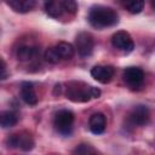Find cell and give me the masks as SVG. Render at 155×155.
<instances>
[{
  "instance_id": "obj_1",
  "label": "cell",
  "mask_w": 155,
  "mask_h": 155,
  "mask_svg": "<svg viewBox=\"0 0 155 155\" xmlns=\"http://www.w3.org/2000/svg\"><path fill=\"white\" fill-rule=\"evenodd\" d=\"M65 97L74 103H85L101 97V90L82 81H70L65 87Z\"/></svg>"
},
{
  "instance_id": "obj_11",
  "label": "cell",
  "mask_w": 155,
  "mask_h": 155,
  "mask_svg": "<svg viewBox=\"0 0 155 155\" xmlns=\"http://www.w3.org/2000/svg\"><path fill=\"white\" fill-rule=\"evenodd\" d=\"M38 54H39V47L36 45H21L16 50V57L21 62L31 61Z\"/></svg>"
},
{
  "instance_id": "obj_17",
  "label": "cell",
  "mask_w": 155,
  "mask_h": 155,
  "mask_svg": "<svg viewBox=\"0 0 155 155\" xmlns=\"http://www.w3.org/2000/svg\"><path fill=\"white\" fill-rule=\"evenodd\" d=\"M17 121H18V116H17L16 113H13L11 110H6V111L1 113L0 122H1L2 128H8V127L15 126L17 124Z\"/></svg>"
},
{
  "instance_id": "obj_5",
  "label": "cell",
  "mask_w": 155,
  "mask_h": 155,
  "mask_svg": "<svg viewBox=\"0 0 155 155\" xmlns=\"http://www.w3.org/2000/svg\"><path fill=\"white\" fill-rule=\"evenodd\" d=\"M6 144L10 148L21 149L23 151H29L34 148V139L27 132L13 133L6 138Z\"/></svg>"
},
{
  "instance_id": "obj_9",
  "label": "cell",
  "mask_w": 155,
  "mask_h": 155,
  "mask_svg": "<svg viewBox=\"0 0 155 155\" xmlns=\"http://www.w3.org/2000/svg\"><path fill=\"white\" fill-rule=\"evenodd\" d=\"M149 119H150V113L148 107L145 105L134 107L128 115V121L132 126H144L148 124Z\"/></svg>"
},
{
  "instance_id": "obj_20",
  "label": "cell",
  "mask_w": 155,
  "mask_h": 155,
  "mask_svg": "<svg viewBox=\"0 0 155 155\" xmlns=\"http://www.w3.org/2000/svg\"><path fill=\"white\" fill-rule=\"evenodd\" d=\"M7 78V73H6V64L5 61L1 59V80H5Z\"/></svg>"
},
{
  "instance_id": "obj_6",
  "label": "cell",
  "mask_w": 155,
  "mask_h": 155,
  "mask_svg": "<svg viewBox=\"0 0 155 155\" xmlns=\"http://www.w3.org/2000/svg\"><path fill=\"white\" fill-rule=\"evenodd\" d=\"M122 79L131 90H139L144 84V73L138 67H128L124 70Z\"/></svg>"
},
{
  "instance_id": "obj_15",
  "label": "cell",
  "mask_w": 155,
  "mask_h": 155,
  "mask_svg": "<svg viewBox=\"0 0 155 155\" xmlns=\"http://www.w3.org/2000/svg\"><path fill=\"white\" fill-rule=\"evenodd\" d=\"M58 56L61 57V59H64V61H69L74 57L75 54V48L69 42H65V41H61L58 42L56 46H54Z\"/></svg>"
},
{
  "instance_id": "obj_14",
  "label": "cell",
  "mask_w": 155,
  "mask_h": 155,
  "mask_svg": "<svg viewBox=\"0 0 155 155\" xmlns=\"http://www.w3.org/2000/svg\"><path fill=\"white\" fill-rule=\"evenodd\" d=\"M5 2L18 13H27L35 7L36 0H5Z\"/></svg>"
},
{
  "instance_id": "obj_13",
  "label": "cell",
  "mask_w": 155,
  "mask_h": 155,
  "mask_svg": "<svg viewBox=\"0 0 155 155\" xmlns=\"http://www.w3.org/2000/svg\"><path fill=\"white\" fill-rule=\"evenodd\" d=\"M21 97L28 105H35L38 103V96L31 82L24 81L21 84Z\"/></svg>"
},
{
  "instance_id": "obj_10",
  "label": "cell",
  "mask_w": 155,
  "mask_h": 155,
  "mask_svg": "<svg viewBox=\"0 0 155 155\" xmlns=\"http://www.w3.org/2000/svg\"><path fill=\"white\" fill-rule=\"evenodd\" d=\"M115 69L111 65H94L91 69V75L101 84H108L113 80Z\"/></svg>"
},
{
  "instance_id": "obj_21",
  "label": "cell",
  "mask_w": 155,
  "mask_h": 155,
  "mask_svg": "<svg viewBox=\"0 0 155 155\" xmlns=\"http://www.w3.org/2000/svg\"><path fill=\"white\" fill-rule=\"evenodd\" d=\"M153 7H154V10H155V0H154V2H153Z\"/></svg>"
},
{
  "instance_id": "obj_16",
  "label": "cell",
  "mask_w": 155,
  "mask_h": 155,
  "mask_svg": "<svg viewBox=\"0 0 155 155\" xmlns=\"http://www.w3.org/2000/svg\"><path fill=\"white\" fill-rule=\"evenodd\" d=\"M120 4L131 13H139L144 8V0H119Z\"/></svg>"
},
{
  "instance_id": "obj_4",
  "label": "cell",
  "mask_w": 155,
  "mask_h": 155,
  "mask_svg": "<svg viewBox=\"0 0 155 155\" xmlns=\"http://www.w3.org/2000/svg\"><path fill=\"white\" fill-rule=\"evenodd\" d=\"M74 125V114L70 110L62 109L56 113L53 119L54 130L62 136H69L73 132Z\"/></svg>"
},
{
  "instance_id": "obj_8",
  "label": "cell",
  "mask_w": 155,
  "mask_h": 155,
  "mask_svg": "<svg viewBox=\"0 0 155 155\" xmlns=\"http://www.w3.org/2000/svg\"><path fill=\"white\" fill-rule=\"evenodd\" d=\"M111 44L115 48H117L125 53H130L134 48V44H133L131 35L124 30H119L111 36Z\"/></svg>"
},
{
  "instance_id": "obj_19",
  "label": "cell",
  "mask_w": 155,
  "mask_h": 155,
  "mask_svg": "<svg viewBox=\"0 0 155 155\" xmlns=\"http://www.w3.org/2000/svg\"><path fill=\"white\" fill-rule=\"evenodd\" d=\"M73 153L74 154H94V153H97V150L96 149H93L91 145H88V144H80V145H78L74 150H73Z\"/></svg>"
},
{
  "instance_id": "obj_18",
  "label": "cell",
  "mask_w": 155,
  "mask_h": 155,
  "mask_svg": "<svg viewBox=\"0 0 155 155\" xmlns=\"http://www.w3.org/2000/svg\"><path fill=\"white\" fill-rule=\"evenodd\" d=\"M45 59L48 62V63H52V64H57L59 61H61V57L58 56L54 46L53 47H48L46 51H45Z\"/></svg>"
},
{
  "instance_id": "obj_2",
  "label": "cell",
  "mask_w": 155,
  "mask_h": 155,
  "mask_svg": "<svg viewBox=\"0 0 155 155\" xmlns=\"http://www.w3.org/2000/svg\"><path fill=\"white\" fill-rule=\"evenodd\" d=\"M88 22L92 27L97 29H103V28H108V27H113L117 24L119 17H117V13L113 8L97 5L90 10Z\"/></svg>"
},
{
  "instance_id": "obj_7",
  "label": "cell",
  "mask_w": 155,
  "mask_h": 155,
  "mask_svg": "<svg viewBox=\"0 0 155 155\" xmlns=\"http://www.w3.org/2000/svg\"><path fill=\"white\" fill-rule=\"evenodd\" d=\"M94 47L93 36L87 31H81L76 35L75 39V48L81 57H88L92 54Z\"/></svg>"
},
{
  "instance_id": "obj_3",
  "label": "cell",
  "mask_w": 155,
  "mask_h": 155,
  "mask_svg": "<svg viewBox=\"0 0 155 155\" xmlns=\"http://www.w3.org/2000/svg\"><path fill=\"white\" fill-rule=\"evenodd\" d=\"M45 11L52 18L74 16L78 11L76 0H45Z\"/></svg>"
},
{
  "instance_id": "obj_12",
  "label": "cell",
  "mask_w": 155,
  "mask_h": 155,
  "mask_svg": "<svg viewBox=\"0 0 155 155\" xmlns=\"http://www.w3.org/2000/svg\"><path fill=\"white\" fill-rule=\"evenodd\" d=\"M88 127L93 134H102L107 127L105 116L102 113H96V114L91 115V117L88 120Z\"/></svg>"
}]
</instances>
